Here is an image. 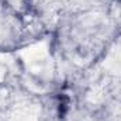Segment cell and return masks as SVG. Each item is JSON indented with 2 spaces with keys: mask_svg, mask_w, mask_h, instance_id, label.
Instances as JSON below:
<instances>
[{
  "mask_svg": "<svg viewBox=\"0 0 121 121\" xmlns=\"http://www.w3.org/2000/svg\"><path fill=\"white\" fill-rule=\"evenodd\" d=\"M45 54H47V45H45L44 42H39V44L31 45V47L26 48V49H23V51L20 52V55L27 60V62L39 59V58H42Z\"/></svg>",
  "mask_w": 121,
  "mask_h": 121,
  "instance_id": "6da1fadb",
  "label": "cell"
}]
</instances>
